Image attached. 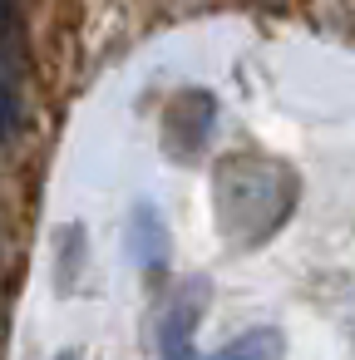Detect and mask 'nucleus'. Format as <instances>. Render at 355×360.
<instances>
[{
	"label": "nucleus",
	"instance_id": "nucleus-7",
	"mask_svg": "<svg viewBox=\"0 0 355 360\" xmlns=\"http://www.w3.org/2000/svg\"><path fill=\"white\" fill-rule=\"evenodd\" d=\"M60 360H75V355H60Z\"/></svg>",
	"mask_w": 355,
	"mask_h": 360
},
{
	"label": "nucleus",
	"instance_id": "nucleus-5",
	"mask_svg": "<svg viewBox=\"0 0 355 360\" xmlns=\"http://www.w3.org/2000/svg\"><path fill=\"white\" fill-rule=\"evenodd\" d=\"M212 360H286V335L271 326H257V330H242L232 345H222Z\"/></svg>",
	"mask_w": 355,
	"mask_h": 360
},
{
	"label": "nucleus",
	"instance_id": "nucleus-3",
	"mask_svg": "<svg viewBox=\"0 0 355 360\" xmlns=\"http://www.w3.org/2000/svg\"><path fill=\"white\" fill-rule=\"evenodd\" d=\"M207 134H212V94H202V89L178 94L163 114V148L173 158H193L207 143Z\"/></svg>",
	"mask_w": 355,
	"mask_h": 360
},
{
	"label": "nucleus",
	"instance_id": "nucleus-1",
	"mask_svg": "<svg viewBox=\"0 0 355 360\" xmlns=\"http://www.w3.org/2000/svg\"><path fill=\"white\" fill-rule=\"evenodd\" d=\"M296 207V173L266 158H227L217 168V222L232 247L266 242Z\"/></svg>",
	"mask_w": 355,
	"mask_h": 360
},
{
	"label": "nucleus",
	"instance_id": "nucleus-6",
	"mask_svg": "<svg viewBox=\"0 0 355 360\" xmlns=\"http://www.w3.org/2000/svg\"><path fill=\"white\" fill-rule=\"evenodd\" d=\"M20 124H25V114H20V94H15V84L6 79V70H0V148H11V143H15Z\"/></svg>",
	"mask_w": 355,
	"mask_h": 360
},
{
	"label": "nucleus",
	"instance_id": "nucleus-4",
	"mask_svg": "<svg viewBox=\"0 0 355 360\" xmlns=\"http://www.w3.org/2000/svg\"><path fill=\"white\" fill-rule=\"evenodd\" d=\"M129 257L143 271H163L168 266V222L153 202H138L129 217Z\"/></svg>",
	"mask_w": 355,
	"mask_h": 360
},
{
	"label": "nucleus",
	"instance_id": "nucleus-2",
	"mask_svg": "<svg viewBox=\"0 0 355 360\" xmlns=\"http://www.w3.org/2000/svg\"><path fill=\"white\" fill-rule=\"evenodd\" d=\"M207 296H212L207 276H188L173 291V301L158 316V350H163V360H193V330H198V321L207 311Z\"/></svg>",
	"mask_w": 355,
	"mask_h": 360
}]
</instances>
